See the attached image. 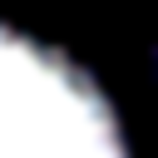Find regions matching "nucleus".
Instances as JSON below:
<instances>
[{
  "mask_svg": "<svg viewBox=\"0 0 158 158\" xmlns=\"http://www.w3.org/2000/svg\"><path fill=\"white\" fill-rule=\"evenodd\" d=\"M0 158H128L99 84L10 25H0Z\"/></svg>",
  "mask_w": 158,
  "mask_h": 158,
  "instance_id": "1",
  "label": "nucleus"
}]
</instances>
